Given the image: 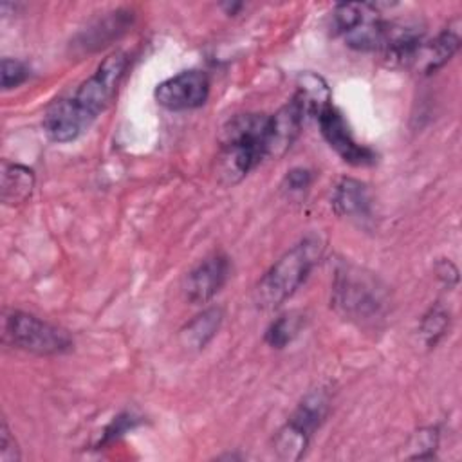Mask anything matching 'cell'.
<instances>
[{"label":"cell","mask_w":462,"mask_h":462,"mask_svg":"<svg viewBox=\"0 0 462 462\" xmlns=\"http://www.w3.org/2000/svg\"><path fill=\"white\" fill-rule=\"evenodd\" d=\"M269 116L245 112L229 117L218 135L217 177L224 186L240 182L265 159V132Z\"/></svg>","instance_id":"cell-1"},{"label":"cell","mask_w":462,"mask_h":462,"mask_svg":"<svg viewBox=\"0 0 462 462\" xmlns=\"http://www.w3.org/2000/svg\"><path fill=\"white\" fill-rule=\"evenodd\" d=\"M323 249V240L318 235H307L285 251L258 280L253 292L256 307L273 310L287 301L319 262Z\"/></svg>","instance_id":"cell-2"},{"label":"cell","mask_w":462,"mask_h":462,"mask_svg":"<svg viewBox=\"0 0 462 462\" xmlns=\"http://www.w3.org/2000/svg\"><path fill=\"white\" fill-rule=\"evenodd\" d=\"M330 303L345 319L361 325L383 318L388 300L377 278L359 267L343 265L336 273Z\"/></svg>","instance_id":"cell-3"},{"label":"cell","mask_w":462,"mask_h":462,"mask_svg":"<svg viewBox=\"0 0 462 462\" xmlns=\"http://www.w3.org/2000/svg\"><path fill=\"white\" fill-rule=\"evenodd\" d=\"M2 339L5 345L36 356L65 354L74 343L65 328L16 309L4 314Z\"/></svg>","instance_id":"cell-4"},{"label":"cell","mask_w":462,"mask_h":462,"mask_svg":"<svg viewBox=\"0 0 462 462\" xmlns=\"http://www.w3.org/2000/svg\"><path fill=\"white\" fill-rule=\"evenodd\" d=\"M128 67V54L123 51H116L108 54L94 70L90 78H87L69 97L78 112L87 119L88 125L96 121V117L106 110L112 103L119 83Z\"/></svg>","instance_id":"cell-5"},{"label":"cell","mask_w":462,"mask_h":462,"mask_svg":"<svg viewBox=\"0 0 462 462\" xmlns=\"http://www.w3.org/2000/svg\"><path fill=\"white\" fill-rule=\"evenodd\" d=\"M209 96V79L204 70L189 69L182 70L164 81H161L153 97L157 105L171 112H184L202 106Z\"/></svg>","instance_id":"cell-6"},{"label":"cell","mask_w":462,"mask_h":462,"mask_svg":"<svg viewBox=\"0 0 462 462\" xmlns=\"http://www.w3.org/2000/svg\"><path fill=\"white\" fill-rule=\"evenodd\" d=\"M316 121L319 125L323 139L345 162L352 166H370L377 161L374 150H370L365 144H359L354 139L343 114L334 105H328L325 110H321Z\"/></svg>","instance_id":"cell-7"},{"label":"cell","mask_w":462,"mask_h":462,"mask_svg":"<svg viewBox=\"0 0 462 462\" xmlns=\"http://www.w3.org/2000/svg\"><path fill=\"white\" fill-rule=\"evenodd\" d=\"M231 273L229 258L215 253L199 262L182 280V294L193 305L208 303L227 282Z\"/></svg>","instance_id":"cell-8"},{"label":"cell","mask_w":462,"mask_h":462,"mask_svg":"<svg viewBox=\"0 0 462 462\" xmlns=\"http://www.w3.org/2000/svg\"><path fill=\"white\" fill-rule=\"evenodd\" d=\"M303 121L305 112L294 96L273 116H269L265 132V157H283L298 139Z\"/></svg>","instance_id":"cell-9"},{"label":"cell","mask_w":462,"mask_h":462,"mask_svg":"<svg viewBox=\"0 0 462 462\" xmlns=\"http://www.w3.org/2000/svg\"><path fill=\"white\" fill-rule=\"evenodd\" d=\"M460 22L457 20L455 23L442 29L433 40H422L408 67L422 74L435 72L455 56L460 47Z\"/></svg>","instance_id":"cell-10"},{"label":"cell","mask_w":462,"mask_h":462,"mask_svg":"<svg viewBox=\"0 0 462 462\" xmlns=\"http://www.w3.org/2000/svg\"><path fill=\"white\" fill-rule=\"evenodd\" d=\"M90 125L72 105L70 97L56 99L43 116V130L54 143H70L78 139Z\"/></svg>","instance_id":"cell-11"},{"label":"cell","mask_w":462,"mask_h":462,"mask_svg":"<svg viewBox=\"0 0 462 462\" xmlns=\"http://www.w3.org/2000/svg\"><path fill=\"white\" fill-rule=\"evenodd\" d=\"M327 413H328V395L323 390H314L301 399V402L292 411L285 426L292 428L294 433L303 435L307 440H310L312 433L325 420Z\"/></svg>","instance_id":"cell-12"},{"label":"cell","mask_w":462,"mask_h":462,"mask_svg":"<svg viewBox=\"0 0 462 462\" xmlns=\"http://www.w3.org/2000/svg\"><path fill=\"white\" fill-rule=\"evenodd\" d=\"M134 22V13L126 9H117L94 22L83 34H79V43L87 51H96L114 38H119Z\"/></svg>","instance_id":"cell-13"},{"label":"cell","mask_w":462,"mask_h":462,"mask_svg":"<svg viewBox=\"0 0 462 462\" xmlns=\"http://www.w3.org/2000/svg\"><path fill=\"white\" fill-rule=\"evenodd\" d=\"M2 202L5 206H20L27 202L34 189V171L23 164L2 161L0 173Z\"/></svg>","instance_id":"cell-14"},{"label":"cell","mask_w":462,"mask_h":462,"mask_svg":"<svg viewBox=\"0 0 462 462\" xmlns=\"http://www.w3.org/2000/svg\"><path fill=\"white\" fill-rule=\"evenodd\" d=\"M370 202L366 186L356 179H341L332 197L336 213L348 218H366L370 215Z\"/></svg>","instance_id":"cell-15"},{"label":"cell","mask_w":462,"mask_h":462,"mask_svg":"<svg viewBox=\"0 0 462 462\" xmlns=\"http://www.w3.org/2000/svg\"><path fill=\"white\" fill-rule=\"evenodd\" d=\"M224 319L220 307L204 309L180 328V343L188 350H202L218 332Z\"/></svg>","instance_id":"cell-16"},{"label":"cell","mask_w":462,"mask_h":462,"mask_svg":"<svg viewBox=\"0 0 462 462\" xmlns=\"http://www.w3.org/2000/svg\"><path fill=\"white\" fill-rule=\"evenodd\" d=\"M296 94L294 97L300 101L305 117L312 116L314 119L319 116L321 110H325L328 105H332V94L327 85V81L314 74V72H301L296 81Z\"/></svg>","instance_id":"cell-17"},{"label":"cell","mask_w":462,"mask_h":462,"mask_svg":"<svg viewBox=\"0 0 462 462\" xmlns=\"http://www.w3.org/2000/svg\"><path fill=\"white\" fill-rule=\"evenodd\" d=\"M305 316L300 312H287L276 318L265 330V343L271 348H283L287 346L303 328Z\"/></svg>","instance_id":"cell-18"},{"label":"cell","mask_w":462,"mask_h":462,"mask_svg":"<svg viewBox=\"0 0 462 462\" xmlns=\"http://www.w3.org/2000/svg\"><path fill=\"white\" fill-rule=\"evenodd\" d=\"M448 323H449V314L440 303L433 305L424 314V318L420 321V334L428 346H433L442 337V334L448 328Z\"/></svg>","instance_id":"cell-19"},{"label":"cell","mask_w":462,"mask_h":462,"mask_svg":"<svg viewBox=\"0 0 462 462\" xmlns=\"http://www.w3.org/2000/svg\"><path fill=\"white\" fill-rule=\"evenodd\" d=\"M0 78H2V88L11 90L29 78V69L25 63L14 58H2L0 61Z\"/></svg>","instance_id":"cell-20"},{"label":"cell","mask_w":462,"mask_h":462,"mask_svg":"<svg viewBox=\"0 0 462 462\" xmlns=\"http://www.w3.org/2000/svg\"><path fill=\"white\" fill-rule=\"evenodd\" d=\"M22 458L20 448L16 444L14 435L9 430V424L5 419H2L0 424V462H18Z\"/></svg>","instance_id":"cell-21"},{"label":"cell","mask_w":462,"mask_h":462,"mask_svg":"<svg viewBox=\"0 0 462 462\" xmlns=\"http://www.w3.org/2000/svg\"><path fill=\"white\" fill-rule=\"evenodd\" d=\"M411 442H413V448H417V451L411 455V458H426V457L433 455L437 442H439V435L431 428L420 430L415 433Z\"/></svg>","instance_id":"cell-22"},{"label":"cell","mask_w":462,"mask_h":462,"mask_svg":"<svg viewBox=\"0 0 462 462\" xmlns=\"http://www.w3.org/2000/svg\"><path fill=\"white\" fill-rule=\"evenodd\" d=\"M312 182V173L307 168H292L283 177L282 188L289 193H301L305 191Z\"/></svg>","instance_id":"cell-23"},{"label":"cell","mask_w":462,"mask_h":462,"mask_svg":"<svg viewBox=\"0 0 462 462\" xmlns=\"http://www.w3.org/2000/svg\"><path fill=\"white\" fill-rule=\"evenodd\" d=\"M135 424H137V419H135L134 415L123 413V415L116 417V419L106 426V430L103 431V437H101L99 444H106V442L117 439V437H121L125 431L132 430Z\"/></svg>","instance_id":"cell-24"}]
</instances>
